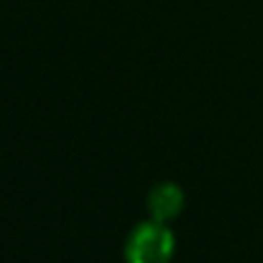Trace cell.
I'll return each mask as SVG.
<instances>
[{"label": "cell", "mask_w": 263, "mask_h": 263, "mask_svg": "<svg viewBox=\"0 0 263 263\" xmlns=\"http://www.w3.org/2000/svg\"><path fill=\"white\" fill-rule=\"evenodd\" d=\"M172 256H174V235L159 220L141 222L125 243L128 263H169Z\"/></svg>", "instance_id": "obj_1"}, {"label": "cell", "mask_w": 263, "mask_h": 263, "mask_svg": "<svg viewBox=\"0 0 263 263\" xmlns=\"http://www.w3.org/2000/svg\"><path fill=\"white\" fill-rule=\"evenodd\" d=\"M148 210H151L154 220H159V222L174 220L176 215L184 210V192L176 184H172V181L159 184L148 194Z\"/></svg>", "instance_id": "obj_2"}]
</instances>
